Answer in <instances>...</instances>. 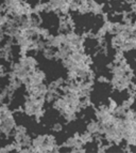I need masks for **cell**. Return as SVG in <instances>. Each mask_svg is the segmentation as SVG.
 <instances>
[{
  "label": "cell",
  "mask_w": 136,
  "mask_h": 153,
  "mask_svg": "<svg viewBox=\"0 0 136 153\" xmlns=\"http://www.w3.org/2000/svg\"><path fill=\"white\" fill-rule=\"evenodd\" d=\"M1 123H2V116L0 115V125H1Z\"/></svg>",
  "instance_id": "1"
}]
</instances>
